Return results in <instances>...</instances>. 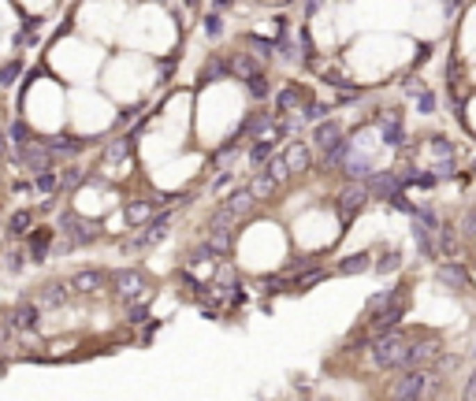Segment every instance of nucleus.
Listing matches in <instances>:
<instances>
[{
    "label": "nucleus",
    "instance_id": "25",
    "mask_svg": "<svg viewBox=\"0 0 476 401\" xmlns=\"http://www.w3.org/2000/svg\"><path fill=\"white\" fill-rule=\"evenodd\" d=\"M246 190H250L257 201H264V197H272V193L279 190V182H276L272 175H268V171H257V175H253V182H250V186H246Z\"/></svg>",
    "mask_w": 476,
    "mask_h": 401
},
{
    "label": "nucleus",
    "instance_id": "14",
    "mask_svg": "<svg viewBox=\"0 0 476 401\" xmlns=\"http://www.w3.org/2000/svg\"><path fill=\"white\" fill-rule=\"evenodd\" d=\"M71 301V286L68 283H49V286H41L38 294H34V305L41 312H52V309H63Z\"/></svg>",
    "mask_w": 476,
    "mask_h": 401
},
{
    "label": "nucleus",
    "instance_id": "21",
    "mask_svg": "<svg viewBox=\"0 0 476 401\" xmlns=\"http://www.w3.org/2000/svg\"><path fill=\"white\" fill-rule=\"evenodd\" d=\"M104 156L108 160H131L134 156V134H123V138L104 142Z\"/></svg>",
    "mask_w": 476,
    "mask_h": 401
},
{
    "label": "nucleus",
    "instance_id": "5",
    "mask_svg": "<svg viewBox=\"0 0 476 401\" xmlns=\"http://www.w3.org/2000/svg\"><path fill=\"white\" fill-rule=\"evenodd\" d=\"M171 223H175V208L157 212L145 227H138V234H134L131 245H134V249H153V245H160V242H164V238L171 234Z\"/></svg>",
    "mask_w": 476,
    "mask_h": 401
},
{
    "label": "nucleus",
    "instance_id": "44",
    "mask_svg": "<svg viewBox=\"0 0 476 401\" xmlns=\"http://www.w3.org/2000/svg\"><path fill=\"white\" fill-rule=\"evenodd\" d=\"M0 130H8V119H4V112H0Z\"/></svg>",
    "mask_w": 476,
    "mask_h": 401
},
{
    "label": "nucleus",
    "instance_id": "4",
    "mask_svg": "<svg viewBox=\"0 0 476 401\" xmlns=\"http://www.w3.org/2000/svg\"><path fill=\"white\" fill-rule=\"evenodd\" d=\"M431 390V375L425 368H406L402 375L391 383V398L395 401H425Z\"/></svg>",
    "mask_w": 476,
    "mask_h": 401
},
{
    "label": "nucleus",
    "instance_id": "28",
    "mask_svg": "<svg viewBox=\"0 0 476 401\" xmlns=\"http://www.w3.org/2000/svg\"><path fill=\"white\" fill-rule=\"evenodd\" d=\"M223 74H231V63H223L220 56H212V60L201 67V82H220Z\"/></svg>",
    "mask_w": 476,
    "mask_h": 401
},
{
    "label": "nucleus",
    "instance_id": "32",
    "mask_svg": "<svg viewBox=\"0 0 476 401\" xmlns=\"http://www.w3.org/2000/svg\"><path fill=\"white\" fill-rule=\"evenodd\" d=\"M149 320V301H134V305H127V323L131 327H142Z\"/></svg>",
    "mask_w": 476,
    "mask_h": 401
},
{
    "label": "nucleus",
    "instance_id": "6",
    "mask_svg": "<svg viewBox=\"0 0 476 401\" xmlns=\"http://www.w3.org/2000/svg\"><path fill=\"white\" fill-rule=\"evenodd\" d=\"M63 283L71 286V294H82V297H90V294H101L104 286H112V275L101 272V268H82V272H71Z\"/></svg>",
    "mask_w": 476,
    "mask_h": 401
},
{
    "label": "nucleus",
    "instance_id": "18",
    "mask_svg": "<svg viewBox=\"0 0 476 401\" xmlns=\"http://www.w3.org/2000/svg\"><path fill=\"white\" fill-rule=\"evenodd\" d=\"M38 227V212L34 208H19L8 215V238H30Z\"/></svg>",
    "mask_w": 476,
    "mask_h": 401
},
{
    "label": "nucleus",
    "instance_id": "27",
    "mask_svg": "<svg viewBox=\"0 0 476 401\" xmlns=\"http://www.w3.org/2000/svg\"><path fill=\"white\" fill-rule=\"evenodd\" d=\"M34 190L45 193V197H52V193H60V171H41V175H34Z\"/></svg>",
    "mask_w": 476,
    "mask_h": 401
},
{
    "label": "nucleus",
    "instance_id": "12",
    "mask_svg": "<svg viewBox=\"0 0 476 401\" xmlns=\"http://www.w3.org/2000/svg\"><path fill=\"white\" fill-rule=\"evenodd\" d=\"M52 245H56V231L52 227H34V234L26 238V260L30 264H45Z\"/></svg>",
    "mask_w": 476,
    "mask_h": 401
},
{
    "label": "nucleus",
    "instance_id": "43",
    "mask_svg": "<svg viewBox=\"0 0 476 401\" xmlns=\"http://www.w3.org/2000/svg\"><path fill=\"white\" fill-rule=\"evenodd\" d=\"M38 212H56V201H52V197H49V201H41V204H38Z\"/></svg>",
    "mask_w": 476,
    "mask_h": 401
},
{
    "label": "nucleus",
    "instance_id": "3",
    "mask_svg": "<svg viewBox=\"0 0 476 401\" xmlns=\"http://www.w3.org/2000/svg\"><path fill=\"white\" fill-rule=\"evenodd\" d=\"M60 238L63 242H71L74 249L79 245H93V242H101V223H93V220H86V215L79 212H60Z\"/></svg>",
    "mask_w": 476,
    "mask_h": 401
},
{
    "label": "nucleus",
    "instance_id": "7",
    "mask_svg": "<svg viewBox=\"0 0 476 401\" xmlns=\"http://www.w3.org/2000/svg\"><path fill=\"white\" fill-rule=\"evenodd\" d=\"M372 201V193H369V182H350L339 197H335V208H339V215L342 220H354L357 212L365 208V204Z\"/></svg>",
    "mask_w": 476,
    "mask_h": 401
},
{
    "label": "nucleus",
    "instance_id": "2",
    "mask_svg": "<svg viewBox=\"0 0 476 401\" xmlns=\"http://www.w3.org/2000/svg\"><path fill=\"white\" fill-rule=\"evenodd\" d=\"M112 294L123 301V305L149 301L153 297V279H149L142 268H119V272H112Z\"/></svg>",
    "mask_w": 476,
    "mask_h": 401
},
{
    "label": "nucleus",
    "instance_id": "39",
    "mask_svg": "<svg viewBox=\"0 0 476 401\" xmlns=\"http://www.w3.org/2000/svg\"><path fill=\"white\" fill-rule=\"evenodd\" d=\"M12 153V138H8V130H0V160H8Z\"/></svg>",
    "mask_w": 476,
    "mask_h": 401
},
{
    "label": "nucleus",
    "instance_id": "42",
    "mask_svg": "<svg viewBox=\"0 0 476 401\" xmlns=\"http://www.w3.org/2000/svg\"><path fill=\"white\" fill-rule=\"evenodd\" d=\"M465 398H476V372H473L469 383H465Z\"/></svg>",
    "mask_w": 476,
    "mask_h": 401
},
{
    "label": "nucleus",
    "instance_id": "19",
    "mask_svg": "<svg viewBox=\"0 0 476 401\" xmlns=\"http://www.w3.org/2000/svg\"><path fill=\"white\" fill-rule=\"evenodd\" d=\"M272 156H276V130H272V134H264V138H257V142L250 145V164L264 167Z\"/></svg>",
    "mask_w": 476,
    "mask_h": 401
},
{
    "label": "nucleus",
    "instance_id": "1",
    "mask_svg": "<svg viewBox=\"0 0 476 401\" xmlns=\"http://www.w3.org/2000/svg\"><path fill=\"white\" fill-rule=\"evenodd\" d=\"M409 309V286H395V290H380V294L369 297L365 305V316H369V327L376 334H387L398 327V320L406 316Z\"/></svg>",
    "mask_w": 476,
    "mask_h": 401
},
{
    "label": "nucleus",
    "instance_id": "8",
    "mask_svg": "<svg viewBox=\"0 0 476 401\" xmlns=\"http://www.w3.org/2000/svg\"><path fill=\"white\" fill-rule=\"evenodd\" d=\"M19 160H23V167L30 171V175L52 171V164H56V156H52L49 142H26V145H19Z\"/></svg>",
    "mask_w": 476,
    "mask_h": 401
},
{
    "label": "nucleus",
    "instance_id": "24",
    "mask_svg": "<svg viewBox=\"0 0 476 401\" xmlns=\"http://www.w3.org/2000/svg\"><path fill=\"white\" fill-rule=\"evenodd\" d=\"M380 130H383V142H387V145H402V138H406V126H402V119H398L395 112L380 119Z\"/></svg>",
    "mask_w": 476,
    "mask_h": 401
},
{
    "label": "nucleus",
    "instance_id": "33",
    "mask_svg": "<svg viewBox=\"0 0 476 401\" xmlns=\"http://www.w3.org/2000/svg\"><path fill=\"white\" fill-rule=\"evenodd\" d=\"M246 90H250V97H253V101H264V97L272 93V85H268V79H264V71H261V74H253V79L246 82Z\"/></svg>",
    "mask_w": 476,
    "mask_h": 401
},
{
    "label": "nucleus",
    "instance_id": "11",
    "mask_svg": "<svg viewBox=\"0 0 476 401\" xmlns=\"http://www.w3.org/2000/svg\"><path fill=\"white\" fill-rule=\"evenodd\" d=\"M312 145H317L324 156H328V153H335V149H339V145H346V138H342V126L335 123V119H320V123H317V130H312Z\"/></svg>",
    "mask_w": 476,
    "mask_h": 401
},
{
    "label": "nucleus",
    "instance_id": "23",
    "mask_svg": "<svg viewBox=\"0 0 476 401\" xmlns=\"http://www.w3.org/2000/svg\"><path fill=\"white\" fill-rule=\"evenodd\" d=\"M86 179H90V171H86V167H79V164H68V167H60V193H68V190H79Z\"/></svg>",
    "mask_w": 476,
    "mask_h": 401
},
{
    "label": "nucleus",
    "instance_id": "22",
    "mask_svg": "<svg viewBox=\"0 0 476 401\" xmlns=\"http://www.w3.org/2000/svg\"><path fill=\"white\" fill-rule=\"evenodd\" d=\"M283 156H287L290 175H298V171H306V167H309V145H301V142L287 145V149H283Z\"/></svg>",
    "mask_w": 476,
    "mask_h": 401
},
{
    "label": "nucleus",
    "instance_id": "30",
    "mask_svg": "<svg viewBox=\"0 0 476 401\" xmlns=\"http://www.w3.org/2000/svg\"><path fill=\"white\" fill-rule=\"evenodd\" d=\"M264 171H268V175H272L276 182H279V186H283V182L290 179V167H287V156H283V153H276L272 160H268Z\"/></svg>",
    "mask_w": 476,
    "mask_h": 401
},
{
    "label": "nucleus",
    "instance_id": "29",
    "mask_svg": "<svg viewBox=\"0 0 476 401\" xmlns=\"http://www.w3.org/2000/svg\"><path fill=\"white\" fill-rule=\"evenodd\" d=\"M49 149H52V156H79L82 153V145L79 142H74V138H52V142H49Z\"/></svg>",
    "mask_w": 476,
    "mask_h": 401
},
{
    "label": "nucleus",
    "instance_id": "37",
    "mask_svg": "<svg viewBox=\"0 0 476 401\" xmlns=\"http://www.w3.org/2000/svg\"><path fill=\"white\" fill-rule=\"evenodd\" d=\"M220 34H223V19L209 15V19H205V38H220Z\"/></svg>",
    "mask_w": 476,
    "mask_h": 401
},
{
    "label": "nucleus",
    "instance_id": "16",
    "mask_svg": "<svg viewBox=\"0 0 476 401\" xmlns=\"http://www.w3.org/2000/svg\"><path fill=\"white\" fill-rule=\"evenodd\" d=\"M413 238H417V249H420V256H428V260H436V256H439L436 227H431V223H425V220H417V215H413Z\"/></svg>",
    "mask_w": 476,
    "mask_h": 401
},
{
    "label": "nucleus",
    "instance_id": "13",
    "mask_svg": "<svg viewBox=\"0 0 476 401\" xmlns=\"http://www.w3.org/2000/svg\"><path fill=\"white\" fill-rule=\"evenodd\" d=\"M8 316H12V323H15L19 334H34V331L41 327V309L34 305V297H23L12 312H8Z\"/></svg>",
    "mask_w": 476,
    "mask_h": 401
},
{
    "label": "nucleus",
    "instance_id": "20",
    "mask_svg": "<svg viewBox=\"0 0 476 401\" xmlns=\"http://www.w3.org/2000/svg\"><path fill=\"white\" fill-rule=\"evenodd\" d=\"M227 63H231V74H238L242 82H250L253 74H261V63H257L250 52H235V56L227 60Z\"/></svg>",
    "mask_w": 476,
    "mask_h": 401
},
{
    "label": "nucleus",
    "instance_id": "10",
    "mask_svg": "<svg viewBox=\"0 0 476 401\" xmlns=\"http://www.w3.org/2000/svg\"><path fill=\"white\" fill-rule=\"evenodd\" d=\"M402 186H406V179L395 175V171H376V175L369 179L372 201H395L398 193H402Z\"/></svg>",
    "mask_w": 476,
    "mask_h": 401
},
{
    "label": "nucleus",
    "instance_id": "38",
    "mask_svg": "<svg viewBox=\"0 0 476 401\" xmlns=\"http://www.w3.org/2000/svg\"><path fill=\"white\" fill-rule=\"evenodd\" d=\"M19 79V63H4V67H0V85H12Z\"/></svg>",
    "mask_w": 476,
    "mask_h": 401
},
{
    "label": "nucleus",
    "instance_id": "41",
    "mask_svg": "<svg viewBox=\"0 0 476 401\" xmlns=\"http://www.w3.org/2000/svg\"><path fill=\"white\" fill-rule=\"evenodd\" d=\"M420 108H425V112H431V108H436V97H431V93H420Z\"/></svg>",
    "mask_w": 476,
    "mask_h": 401
},
{
    "label": "nucleus",
    "instance_id": "40",
    "mask_svg": "<svg viewBox=\"0 0 476 401\" xmlns=\"http://www.w3.org/2000/svg\"><path fill=\"white\" fill-rule=\"evenodd\" d=\"M324 115H328V108H324V104H309L306 108V119H324Z\"/></svg>",
    "mask_w": 476,
    "mask_h": 401
},
{
    "label": "nucleus",
    "instance_id": "36",
    "mask_svg": "<svg viewBox=\"0 0 476 401\" xmlns=\"http://www.w3.org/2000/svg\"><path fill=\"white\" fill-rule=\"evenodd\" d=\"M0 268H4V272H19V268H23V253H4L0 256Z\"/></svg>",
    "mask_w": 476,
    "mask_h": 401
},
{
    "label": "nucleus",
    "instance_id": "26",
    "mask_svg": "<svg viewBox=\"0 0 476 401\" xmlns=\"http://www.w3.org/2000/svg\"><path fill=\"white\" fill-rule=\"evenodd\" d=\"M369 268H372V256L369 253H354V256L339 260L335 272H339V275H361V272H369Z\"/></svg>",
    "mask_w": 476,
    "mask_h": 401
},
{
    "label": "nucleus",
    "instance_id": "34",
    "mask_svg": "<svg viewBox=\"0 0 476 401\" xmlns=\"http://www.w3.org/2000/svg\"><path fill=\"white\" fill-rule=\"evenodd\" d=\"M238 145H242V142H235V138H231L227 145H220V149L212 153V164H227V160H231V156L238 153Z\"/></svg>",
    "mask_w": 476,
    "mask_h": 401
},
{
    "label": "nucleus",
    "instance_id": "35",
    "mask_svg": "<svg viewBox=\"0 0 476 401\" xmlns=\"http://www.w3.org/2000/svg\"><path fill=\"white\" fill-rule=\"evenodd\" d=\"M398 264H402V256H398V253H383V256H380V264H376V272H383V275H387V272H395Z\"/></svg>",
    "mask_w": 476,
    "mask_h": 401
},
{
    "label": "nucleus",
    "instance_id": "17",
    "mask_svg": "<svg viewBox=\"0 0 476 401\" xmlns=\"http://www.w3.org/2000/svg\"><path fill=\"white\" fill-rule=\"evenodd\" d=\"M301 104H306V90H301L298 82H290L276 93V115H290V112H298Z\"/></svg>",
    "mask_w": 476,
    "mask_h": 401
},
{
    "label": "nucleus",
    "instance_id": "9",
    "mask_svg": "<svg viewBox=\"0 0 476 401\" xmlns=\"http://www.w3.org/2000/svg\"><path fill=\"white\" fill-rule=\"evenodd\" d=\"M257 204H261V201H257L250 190H235L231 197L220 204V212L227 215V220H235V223H246V220H250V215L257 212Z\"/></svg>",
    "mask_w": 476,
    "mask_h": 401
},
{
    "label": "nucleus",
    "instance_id": "15",
    "mask_svg": "<svg viewBox=\"0 0 476 401\" xmlns=\"http://www.w3.org/2000/svg\"><path fill=\"white\" fill-rule=\"evenodd\" d=\"M235 231L238 227H205V245H209L216 256H227L235 245Z\"/></svg>",
    "mask_w": 476,
    "mask_h": 401
},
{
    "label": "nucleus",
    "instance_id": "31",
    "mask_svg": "<svg viewBox=\"0 0 476 401\" xmlns=\"http://www.w3.org/2000/svg\"><path fill=\"white\" fill-rule=\"evenodd\" d=\"M439 283H447V286H469V279H465V272L458 264H447V268H439Z\"/></svg>",
    "mask_w": 476,
    "mask_h": 401
}]
</instances>
